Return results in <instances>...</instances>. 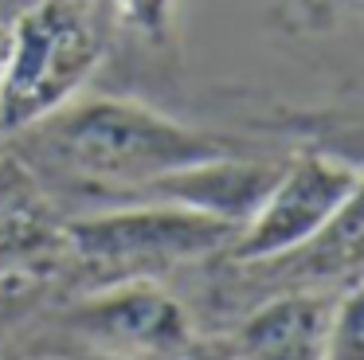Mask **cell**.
<instances>
[{
  "instance_id": "obj_1",
  "label": "cell",
  "mask_w": 364,
  "mask_h": 360,
  "mask_svg": "<svg viewBox=\"0 0 364 360\" xmlns=\"http://www.w3.org/2000/svg\"><path fill=\"white\" fill-rule=\"evenodd\" d=\"M12 153L43 180L82 200H137L153 180L223 153H247L243 141L200 129L165 110L118 94L71 98L55 114L12 133Z\"/></svg>"
},
{
  "instance_id": "obj_2",
  "label": "cell",
  "mask_w": 364,
  "mask_h": 360,
  "mask_svg": "<svg viewBox=\"0 0 364 360\" xmlns=\"http://www.w3.org/2000/svg\"><path fill=\"white\" fill-rule=\"evenodd\" d=\"M4 31L0 133L9 137L79 98L110 47L98 0H32Z\"/></svg>"
},
{
  "instance_id": "obj_3",
  "label": "cell",
  "mask_w": 364,
  "mask_h": 360,
  "mask_svg": "<svg viewBox=\"0 0 364 360\" xmlns=\"http://www.w3.org/2000/svg\"><path fill=\"white\" fill-rule=\"evenodd\" d=\"M231 235H235L231 223L181 203L118 200L98 203L90 216L63 219V255H71L79 270L106 274L98 286H110L204 263L228 247Z\"/></svg>"
},
{
  "instance_id": "obj_4",
  "label": "cell",
  "mask_w": 364,
  "mask_h": 360,
  "mask_svg": "<svg viewBox=\"0 0 364 360\" xmlns=\"http://www.w3.org/2000/svg\"><path fill=\"white\" fill-rule=\"evenodd\" d=\"M360 196V161L356 153L325 145L294 149L278 164L267 196L247 216V223L235 227L231 243L220 250L231 266L262 263L282 250H294L309 243L317 231L329 227V219Z\"/></svg>"
},
{
  "instance_id": "obj_5",
  "label": "cell",
  "mask_w": 364,
  "mask_h": 360,
  "mask_svg": "<svg viewBox=\"0 0 364 360\" xmlns=\"http://www.w3.org/2000/svg\"><path fill=\"white\" fill-rule=\"evenodd\" d=\"M71 337H87L95 349H141V352H181L188 344V313L153 278H126L95 286L82 302L63 313Z\"/></svg>"
},
{
  "instance_id": "obj_6",
  "label": "cell",
  "mask_w": 364,
  "mask_h": 360,
  "mask_svg": "<svg viewBox=\"0 0 364 360\" xmlns=\"http://www.w3.org/2000/svg\"><path fill=\"white\" fill-rule=\"evenodd\" d=\"M278 164L282 161H262V157H251V153L208 157V161L184 164V169L168 172V176L153 180L137 200L181 203V208L204 211L212 219L239 227V223H247V216L267 196Z\"/></svg>"
},
{
  "instance_id": "obj_7",
  "label": "cell",
  "mask_w": 364,
  "mask_h": 360,
  "mask_svg": "<svg viewBox=\"0 0 364 360\" xmlns=\"http://www.w3.org/2000/svg\"><path fill=\"white\" fill-rule=\"evenodd\" d=\"M51 188L12 149L0 153V274L55 270L63 258V219L51 216Z\"/></svg>"
},
{
  "instance_id": "obj_8",
  "label": "cell",
  "mask_w": 364,
  "mask_h": 360,
  "mask_svg": "<svg viewBox=\"0 0 364 360\" xmlns=\"http://www.w3.org/2000/svg\"><path fill=\"white\" fill-rule=\"evenodd\" d=\"M333 294H278L259 302V309L239 325L235 360H321L325 329L333 313Z\"/></svg>"
},
{
  "instance_id": "obj_9",
  "label": "cell",
  "mask_w": 364,
  "mask_h": 360,
  "mask_svg": "<svg viewBox=\"0 0 364 360\" xmlns=\"http://www.w3.org/2000/svg\"><path fill=\"white\" fill-rule=\"evenodd\" d=\"M106 20L137 36L145 47L168 55L176 47V20H181V0H98Z\"/></svg>"
},
{
  "instance_id": "obj_10",
  "label": "cell",
  "mask_w": 364,
  "mask_h": 360,
  "mask_svg": "<svg viewBox=\"0 0 364 360\" xmlns=\"http://www.w3.org/2000/svg\"><path fill=\"white\" fill-rule=\"evenodd\" d=\"M321 360H364V337H360V282L337 290L325 329V352Z\"/></svg>"
},
{
  "instance_id": "obj_11",
  "label": "cell",
  "mask_w": 364,
  "mask_h": 360,
  "mask_svg": "<svg viewBox=\"0 0 364 360\" xmlns=\"http://www.w3.org/2000/svg\"><path fill=\"white\" fill-rule=\"evenodd\" d=\"M51 270H9L0 274V341L12 329L24 325V317L48 297L51 290Z\"/></svg>"
},
{
  "instance_id": "obj_12",
  "label": "cell",
  "mask_w": 364,
  "mask_h": 360,
  "mask_svg": "<svg viewBox=\"0 0 364 360\" xmlns=\"http://www.w3.org/2000/svg\"><path fill=\"white\" fill-rule=\"evenodd\" d=\"M274 20H282V28L290 31H329L341 20H353L360 12V0H270Z\"/></svg>"
},
{
  "instance_id": "obj_13",
  "label": "cell",
  "mask_w": 364,
  "mask_h": 360,
  "mask_svg": "<svg viewBox=\"0 0 364 360\" xmlns=\"http://www.w3.org/2000/svg\"><path fill=\"white\" fill-rule=\"evenodd\" d=\"M55 360H122V356L110 349H75V352H63V356H55Z\"/></svg>"
},
{
  "instance_id": "obj_14",
  "label": "cell",
  "mask_w": 364,
  "mask_h": 360,
  "mask_svg": "<svg viewBox=\"0 0 364 360\" xmlns=\"http://www.w3.org/2000/svg\"><path fill=\"white\" fill-rule=\"evenodd\" d=\"M4 47H9V31L0 23V83H4Z\"/></svg>"
}]
</instances>
